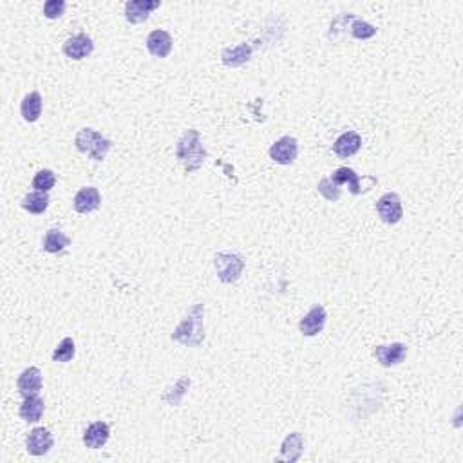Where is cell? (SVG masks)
<instances>
[{
  "mask_svg": "<svg viewBox=\"0 0 463 463\" xmlns=\"http://www.w3.org/2000/svg\"><path fill=\"white\" fill-rule=\"evenodd\" d=\"M65 11V2L64 0H47L44 4V16L49 19V21H55V19H60Z\"/></svg>",
  "mask_w": 463,
  "mask_h": 463,
  "instance_id": "obj_29",
  "label": "cell"
},
{
  "mask_svg": "<svg viewBox=\"0 0 463 463\" xmlns=\"http://www.w3.org/2000/svg\"><path fill=\"white\" fill-rule=\"evenodd\" d=\"M16 389L22 396H33L38 394L42 389V371L38 368H27L24 369L16 380Z\"/></svg>",
  "mask_w": 463,
  "mask_h": 463,
  "instance_id": "obj_13",
  "label": "cell"
},
{
  "mask_svg": "<svg viewBox=\"0 0 463 463\" xmlns=\"http://www.w3.org/2000/svg\"><path fill=\"white\" fill-rule=\"evenodd\" d=\"M319 192L320 194L326 198L328 201H339L340 200V189L339 185H335L333 181L329 180V178H324V180H320L319 183Z\"/></svg>",
  "mask_w": 463,
  "mask_h": 463,
  "instance_id": "obj_28",
  "label": "cell"
},
{
  "mask_svg": "<svg viewBox=\"0 0 463 463\" xmlns=\"http://www.w3.org/2000/svg\"><path fill=\"white\" fill-rule=\"evenodd\" d=\"M75 145L76 149L89 156L91 160L104 161L105 156L109 154L110 147H112V141L102 136L98 130L85 127V129L78 130V134L75 138Z\"/></svg>",
  "mask_w": 463,
  "mask_h": 463,
  "instance_id": "obj_3",
  "label": "cell"
},
{
  "mask_svg": "<svg viewBox=\"0 0 463 463\" xmlns=\"http://www.w3.org/2000/svg\"><path fill=\"white\" fill-rule=\"evenodd\" d=\"M252 58V47L248 44L235 45V47H226L221 53V60L226 67H241L243 64Z\"/></svg>",
  "mask_w": 463,
  "mask_h": 463,
  "instance_id": "obj_19",
  "label": "cell"
},
{
  "mask_svg": "<svg viewBox=\"0 0 463 463\" xmlns=\"http://www.w3.org/2000/svg\"><path fill=\"white\" fill-rule=\"evenodd\" d=\"M161 5L160 0H130L125 4V19L130 24H141L149 15Z\"/></svg>",
  "mask_w": 463,
  "mask_h": 463,
  "instance_id": "obj_8",
  "label": "cell"
},
{
  "mask_svg": "<svg viewBox=\"0 0 463 463\" xmlns=\"http://www.w3.org/2000/svg\"><path fill=\"white\" fill-rule=\"evenodd\" d=\"M214 266L223 283L232 284L239 279L244 270V259L237 254H228V252H221L214 257Z\"/></svg>",
  "mask_w": 463,
  "mask_h": 463,
  "instance_id": "obj_4",
  "label": "cell"
},
{
  "mask_svg": "<svg viewBox=\"0 0 463 463\" xmlns=\"http://www.w3.org/2000/svg\"><path fill=\"white\" fill-rule=\"evenodd\" d=\"M147 49L152 56L158 58H167L172 51V36L163 29L152 31L147 38Z\"/></svg>",
  "mask_w": 463,
  "mask_h": 463,
  "instance_id": "obj_15",
  "label": "cell"
},
{
  "mask_svg": "<svg viewBox=\"0 0 463 463\" xmlns=\"http://www.w3.org/2000/svg\"><path fill=\"white\" fill-rule=\"evenodd\" d=\"M362 147V136L355 130H348L342 136H339V140L335 141L333 152L339 158H351L360 150Z\"/></svg>",
  "mask_w": 463,
  "mask_h": 463,
  "instance_id": "obj_14",
  "label": "cell"
},
{
  "mask_svg": "<svg viewBox=\"0 0 463 463\" xmlns=\"http://www.w3.org/2000/svg\"><path fill=\"white\" fill-rule=\"evenodd\" d=\"M351 35L355 38H359V40H368V38H373L377 35V27L369 24V22L355 19L353 24H351Z\"/></svg>",
  "mask_w": 463,
  "mask_h": 463,
  "instance_id": "obj_27",
  "label": "cell"
},
{
  "mask_svg": "<svg viewBox=\"0 0 463 463\" xmlns=\"http://www.w3.org/2000/svg\"><path fill=\"white\" fill-rule=\"evenodd\" d=\"M377 212H379L380 219L388 224H396L403 217V209L400 195L394 192H388L383 194L379 201H377Z\"/></svg>",
  "mask_w": 463,
  "mask_h": 463,
  "instance_id": "obj_5",
  "label": "cell"
},
{
  "mask_svg": "<svg viewBox=\"0 0 463 463\" xmlns=\"http://www.w3.org/2000/svg\"><path fill=\"white\" fill-rule=\"evenodd\" d=\"M53 434L44 427H35L27 434V440H25V447H27V453L33 454V456H44L51 451L53 447Z\"/></svg>",
  "mask_w": 463,
  "mask_h": 463,
  "instance_id": "obj_9",
  "label": "cell"
},
{
  "mask_svg": "<svg viewBox=\"0 0 463 463\" xmlns=\"http://www.w3.org/2000/svg\"><path fill=\"white\" fill-rule=\"evenodd\" d=\"M45 403L38 394L25 396L21 405V418L27 423H35L44 416Z\"/></svg>",
  "mask_w": 463,
  "mask_h": 463,
  "instance_id": "obj_18",
  "label": "cell"
},
{
  "mask_svg": "<svg viewBox=\"0 0 463 463\" xmlns=\"http://www.w3.org/2000/svg\"><path fill=\"white\" fill-rule=\"evenodd\" d=\"M93 51H95V44L91 40V36H87L85 33L71 36L64 44V55L73 60H84Z\"/></svg>",
  "mask_w": 463,
  "mask_h": 463,
  "instance_id": "obj_11",
  "label": "cell"
},
{
  "mask_svg": "<svg viewBox=\"0 0 463 463\" xmlns=\"http://www.w3.org/2000/svg\"><path fill=\"white\" fill-rule=\"evenodd\" d=\"M176 158L187 172H195L206 160V149L201 143L200 130L190 129L176 143Z\"/></svg>",
  "mask_w": 463,
  "mask_h": 463,
  "instance_id": "obj_2",
  "label": "cell"
},
{
  "mask_svg": "<svg viewBox=\"0 0 463 463\" xmlns=\"http://www.w3.org/2000/svg\"><path fill=\"white\" fill-rule=\"evenodd\" d=\"M76 353L75 340L71 337H65L53 351V362H71Z\"/></svg>",
  "mask_w": 463,
  "mask_h": 463,
  "instance_id": "obj_25",
  "label": "cell"
},
{
  "mask_svg": "<svg viewBox=\"0 0 463 463\" xmlns=\"http://www.w3.org/2000/svg\"><path fill=\"white\" fill-rule=\"evenodd\" d=\"M102 204V195L100 190L95 189V187H85V189L78 190V194L75 195V201H73V206L78 214H89V212H95V210L100 209Z\"/></svg>",
  "mask_w": 463,
  "mask_h": 463,
  "instance_id": "obj_12",
  "label": "cell"
},
{
  "mask_svg": "<svg viewBox=\"0 0 463 463\" xmlns=\"http://www.w3.org/2000/svg\"><path fill=\"white\" fill-rule=\"evenodd\" d=\"M42 244H44L45 252H49V254H58V252H64V250L69 246L71 239L62 232V230L51 228L45 232Z\"/></svg>",
  "mask_w": 463,
  "mask_h": 463,
  "instance_id": "obj_22",
  "label": "cell"
},
{
  "mask_svg": "<svg viewBox=\"0 0 463 463\" xmlns=\"http://www.w3.org/2000/svg\"><path fill=\"white\" fill-rule=\"evenodd\" d=\"M190 388V379H187V377H181L178 382H176L174 388H170L167 393L163 394V400L169 405H180L181 399L185 396V393L189 391Z\"/></svg>",
  "mask_w": 463,
  "mask_h": 463,
  "instance_id": "obj_24",
  "label": "cell"
},
{
  "mask_svg": "<svg viewBox=\"0 0 463 463\" xmlns=\"http://www.w3.org/2000/svg\"><path fill=\"white\" fill-rule=\"evenodd\" d=\"M47 206H49V195H47V192H38L36 190V192H31V194H27L22 200V209L27 210L29 214H44Z\"/></svg>",
  "mask_w": 463,
  "mask_h": 463,
  "instance_id": "obj_23",
  "label": "cell"
},
{
  "mask_svg": "<svg viewBox=\"0 0 463 463\" xmlns=\"http://www.w3.org/2000/svg\"><path fill=\"white\" fill-rule=\"evenodd\" d=\"M329 180L333 181L335 185H349V192L353 195L360 194L362 189H360V176L355 172L353 169H348V167H340L331 174Z\"/></svg>",
  "mask_w": 463,
  "mask_h": 463,
  "instance_id": "obj_21",
  "label": "cell"
},
{
  "mask_svg": "<svg viewBox=\"0 0 463 463\" xmlns=\"http://www.w3.org/2000/svg\"><path fill=\"white\" fill-rule=\"evenodd\" d=\"M42 107H44V102H42L40 93L33 91V93H29V95H25L24 100H22V104H21L22 118H24L25 121L33 123V121H36L38 118H40Z\"/></svg>",
  "mask_w": 463,
  "mask_h": 463,
  "instance_id": "obj_20",
  "label": "cell"
},
{
  "mask_svg": "<svg viewBox=\"0 0 463 463\" xmlns=\"http://www.w3.org/2000/svg\"><path fill=\"white\" fill-rule=\"evenodd\" d=\"M326 319H328V315H326L324 306L315 304L313 308L309 309L308 313L300 319L299 322L300 333H302L304 337H315V335H319L324 329V326H326Z\"/></svg>",
  "mask_w": 463,
  "mask_h": 463,
  "instance_id": "obj_7",
  "label": "cell"
},
{
  "mask_svg": "<svg viewBox=\"0 0 463 463\" xmlns=\"http://www.w3.org/2000/svg\"><path fill=\"white\" fill-rule=\"evenodd\" d=\"M304 451V440L300 433H292L284 438L283 445H281V454L277 456V462H288L294 463L300 458V454Z\"/></svg>",
  "mask_w": 463,
  "mask_h": 463,
  "instance_id": "obj_16",
  "label": "cell"
},
{
  "mask_svg": "<svg viewBox=\"0 0 463 463\" xmlns=\"http://www.w3.org/2000/svg\"><path fill=\"white\" fill-rule=\"evenodd\" d=\"M55 183L56 176L55 172L49 169L38 170L35 174V178H33V189H36L38 192H49V190L55 187Z\"/></svg>",
  "mask_w": 463,
  "mask_h": 463,
  "instance_id": "obj_26",
  "label": "cell"
},
{
  "mask_svg": "<svg viewBox=\"0 0 463 463\" xmlns=\"http://www.w3.org/2000/svg\"><path fill=\"white\" fill-rule=\"evenodd\" d=\"M299 154V143L292 136H284L270 147V158L279 165H292Z\"/></svg>",
  "mask_w": 463,
  "mask_h": 463,
  "instance_id": "obj_6",
  "label": "cell"
},
{
  "mask_svg": "<svg viewBox=\"0 0 463 463\" xmlns=\"http://www.w3.org/2000/svg\"><path fill=\"white\" fill-rule=\"evenodd\" d=\"M375 359L379 360L382 366L391 368V366H399L407 357V346L405 344L394 342L389 346H377L373 351Z\"/></svg>",
  "mask_w": 463,
  "mask_h": 463,
  "instance_id": "obj_10",
  "label": "cell"
},
{
  "mask_svg": "<svg viewBox=\"0 0 463 463\" xmlns=\"http://www.w3.org/2000/svg\"><path fill=\"white\" fill-rule=\"evenodd\" d=\"M109 436V425L105 422H95L84 431V443L87 445V449H100L107 443Z\"/></svg>",
  "mask_w": 463,
  "mask_h": 463,
  "instance_id": "obj_17",
  "label": "cell"
},
{
  "mask_svg": "<svg viewBox=\"0 0 463 463\" xmlns=\"http://www.w3.org/2000/svg\"><path fill=\"white\" fill-rule=\"evenodd\" d=\"M204 306L203 304H194L187 311L185 319L178 324V328L172 333V340L189 346V348H198L204 340Z\"/></svg>",
  "mask_w": 463,
  "mask_h": 463,
  "instance_id": "obj_1",
  "label": "cell"
}]
</instances>
